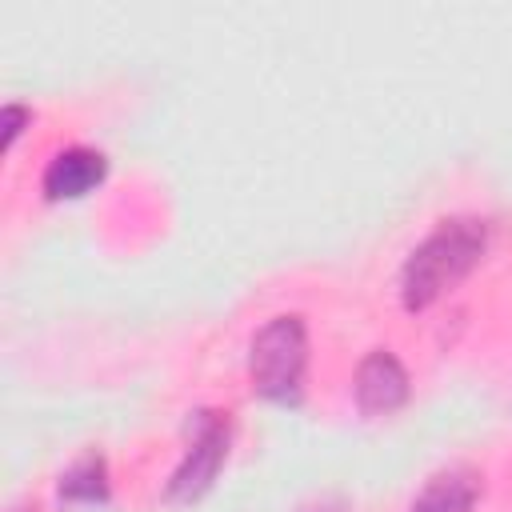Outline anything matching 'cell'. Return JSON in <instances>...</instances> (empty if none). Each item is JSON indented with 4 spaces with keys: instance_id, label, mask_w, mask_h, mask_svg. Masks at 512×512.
Segmentation results:
<instances>
[{
    "instance_id": "cell-6",
    "label": "cell",
    "mask_w": 512,
    "mask_h": 512,
    "mask_svg": "<svg viewBox=\"0 0 512 512\" xmlns=\"http://www.w3.org/2000/svg\"><path fill=\"white\" fill-rule=\"evenodd\" d=\"M472 504H476V480L468 472H444L416 496L412 512H472Z\"/></svg>"
},
{
    "instance_id": "cell-1",
    "label": "cell",
    "mask_w": 512,
    "mask_h": 512,
    "mask_svg": "<svg viewBox=\"0 0 512 512\" xmlns=\"http://www.w3.org/2000/svg\"><path fill=\"white\" fill-rule=\"evenodd\" d=\"M484 252V224L480 220H444L404 264V304L428 308L444 288H452L460 276L472 272V264Z\"/></svg>"
},
{
    "instance_id": "cell-2",
    "label": "cell",
    "mask_w": 512,
    "mask_h": 512,
    "mask_svg": "<svg viewBox=\"0 0 512 512\" xmlns=\"http://www.w3.org/2000/svg\"><path fill=\"white\" fill-rule=\"evenodd\" d=\"M304 360H308L304 320L300 316L268 320L256 332L252 356H248V372H252L256 392L268 396V400H296L300 376H304Z\"/></svg>"
},
{
    "instance_id": "cell-7",
    "label": "cell",
    "mask_w": 512,
    "mask_h": 512,
    "mask_svg": "<svg viewBox=\"0 0 512 512\" xmlns=\"http://www.w3.org/2000/svg\"><path fill=\"white\" fill-rule=\"evenodd\" d=\"M60 492H64L68 500H104V464H100L96 456H88L84 464H76V468L64 476Z\"/></svg>"
},
{
    "instance_id": "cell-3",
    "label": "cell",
    "mask_w": 512,
    "mask_h": 512,
    "mask_svg": "<svg viewBox=\"0 0 512 512\" xmlns=\"http://www.w3.org/2000/svg\"><path fill=\"white\" fill-rule=\"evenodd\" d=\"M220 460H224V420L212 416V412H200V416H196L192 452H188V460L176 468V476H172V484H168V496H172V500H196V496L212 484Z\"/></svg>"
},
{
    "instance_id": "cell-4",
    "label": "cell",
    "mask_w": 512,
    "mask_h": 512,
    "mask_svg": "<svg viewBox=\"0 0 512 512\" xmlns=\"http://www.w3.org/2000/svg\"><path fill=\"white\" fill-rule=\"evenodd\" d=\"M356 400L368 416H388L408 400V376L392 352H372L356 372Z\"/></svg>"
},
{
    "instance_id": "cell-5",
    "label": "cell",
    "mask_w": 512,
    "mask_h": 512,
    "mask_svg": "<svg viewBox=\"0 0 512 512\" xmlns=\"http://www.w3.org/2000/svg\"><path fill=\"white\" fill-rule=\"evenodd\" d=\"M100 180H104V156L100 152H88V148H68V152H60L48 164L44 192L52 200H72V196L92 192Z\"/></svg>"
}]
</instances>
